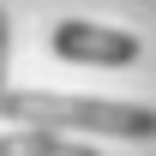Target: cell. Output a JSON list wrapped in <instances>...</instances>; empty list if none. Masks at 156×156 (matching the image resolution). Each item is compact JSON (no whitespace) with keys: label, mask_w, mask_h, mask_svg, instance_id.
<instances>
[{"label":"cell","mask_w":156,"mask_h":156,"mask_svg":"<svg viewBox=\"0 0 156 156\" xmlns=\"http://www.w3.org/2000/svg\"><path fill=\"white\" fill-rule=\"evenodd\" d=\"M0 120L42 126V132H102V138H156V108L150 102H114V96H60V90H6Z\"/></svg>","instance_id":"1"},{"label":"cell","mask_w":156,"mask_h":156,"mask_svg":"<svg viewBox=\"0 0 156 156\" xmlns=\"http://www.w3.org/2000/svg\"><path fill=\"white\" fill-rule=\"evenodd\" d=\"M48 48L72 66H132L144 54V42L120 24H90V18H60L48 30Z\"/></svg>","instance_id":"2"},{"label":"cell","mask_w":156,"mask_h":156,"mask_svg":"<svg viewBox=\"0 0 156 156\" xmlns=\"http://www.w3.org/2000/svg\"><path fill=\"white\" fill-rule=\"evenodd\" d=\"M0 156H102L96 144H78L66 132H42V126H12L0 132Z\"/></svg>","instance_id":"3"},{"label":"cell","mask_w":156,"mask_h":156,"mask_svg":"<svg viewBox=\"0 0 156 156\" xmlns=\"http://www.w3.org/2000/svg\"><path fill=\"white\" fill-rule=\"evenodd\" d=\"M6 54H12V18L0 6V108H6Z\"/></svg>","instance_id":"4"}]
</instances>
